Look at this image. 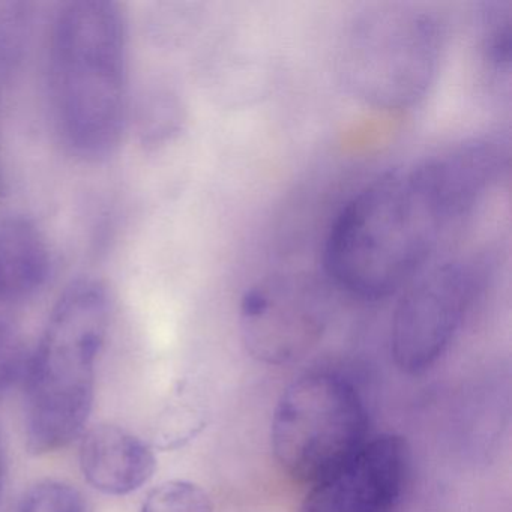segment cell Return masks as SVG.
Masks as SVG:
<instances>
[{"instance_id":"5bb4252c","label":"cell","mask_w":512,"mask_h":512,"mask_svg":"<svg viewBox=\"0 0 512 512\" xmlns=\"http://www.w3.org/2000/svg\"><path fill=\"white\" fill-rule=\"evenodd\" d=\"M31 353L22 335L0 320V392L11 388L19 380H25Z\"/></svg>"},{"instance_id":"30bf717a","label":"cell","mask_w":512,"mask_h":512,"mask_svg":"<svg viewBox=\"0 0 512 512\" xmlns=\"http://www.w3.org/2000/svg\"><path fill=\"white\" fill-rule=\"evenodd\" d=\"M52 266L49 241L35 221L22 215L0 221V302L34 298Z\"/></svg>"},{"instance_id":"5b68a950","label":"cell","mask_w":512,"mask_h":512,"mask_svg":"<svg viewBox=\"0 0 512 512\" xmlns=\"http://www.w3.org/2000/svg\"><path fill=\"white\" fill-rule=\"evenodd\" d=\"M368 415L352 383L334 374H308L278 400L271 443L281 469L316 484L367 442Z\"/></svg>"},{"instance_id":"52a82bcc","label":"cell","mask_w":512,"mask_h":512,"mask_svg":"<svg viewBox=\"0 0 512 512\" xmlns=\"http://www.w3.org/2000/svg\"><path fill=\"white\" fill-rule=\"evenodd\" d=\"M239 323L254 358L286 364L319 340L325 326V296L311 278H268L242 296Z\"/></svg>"},{"instance_id":"3957f363","label":"cell","mask_w":512,"mask_h":512,"mask_svg":"<svg viewBox=\"0 0 512 512\" xmlns=\"http://www.w3.org/2000/svg\"><path fill=\"white\" fill-rule=\"evenodd\" d=\"M112 314L109 287L92 277L73 281L53 305L25 376L26 445L32 454L65 448L85 430Z\"/></svg>"},{"instance_id":"8fae6325","label":"cell","mask_w":512,"mask_h":512,"mask_svg":"<svg viewBox=\"0 0 512 512\" xmlns=\"http://www.w3.org/2000/svg\"><path fill=\"white\" fill-rule=\"evenodd\" d=\"M512 59L511 4L494 2L482 14L481 61L487 85L509 92Z\"/></svg>"},{"instance_id":"9c48e42d","label":"cell","mask_w":512,"mask_h":512,"mask_svg":"<svg viewBox=\"0 0 512 512\" xmlns=\"http://www.w3.org/2000/svg\"><path fill=\"white\" fill-rule=\"evenodd\" d=\"M80 467L95 490L122 496L139 490L152 478L157 458L136 434L115 425H100L83 437Z\"/></svg>"},{"instance_id":"6da1fadb","label":"cell","mask_w":512,"mask_h":512,"mask_svg":"<svg viewBox=\"0 0 512 512\" xmlns=\"http://www.w3.org/2000/svg\"><path fill=\"white\" fill-rule=\"evenodd\" d=\"M509 160V140L496 134L380 176L332 224L325 247L329 277L359 298L397 292L502 181Z\"/></svg>"},{"instance_id":"9a60e30c","label":"cell","mask_w":512,"mask_h":512,"mask_svg":"<svg viewBox=\"0 0 512 512\" xmlns=\"http://www.w3.org/2000/svg\"><path fill=\"white\" fill-rule=\"evenodd\" d=\"M5 475H7V467H5L4 452L0 448V502H2V497H4Z\"/></svg>"},{"instance_id":"7c38bea8","label":"cell","mask_w":512,"mask_h":512,"mask_svg":"<svg viewBox=\"0 0 512 512\" xmlns=\"http://www.w3.org/2000/svg\"><path fill=\"white\" fill-rule=\"evenodd\" d=\"M142 512H212V503L200 485L173 479L148 494Z\"/></svg>"},{"instance_id":"4fadbf2b","label":"cell","mask_w":512,"mask_h":512,"mask_svg":"<svg viewBox=\"0 0 512 512\" xmlns=\"http://www.w3.org/2000/svg\"><path fill=\"white\" fill-rule=\"evenodd\" d=\"M19 512H86V503L73 485L49 479L28 491Z\"/></svg>"},{"instance_id":"8992f818","label":"cell","mask_w":512,"mask_h":512,"mask_svg":"<svg viewBox=\"0 0 512 512\" xmlns=\"http://www.w3.org/2000/svg\"><path fill=\"white\" fill-rule=\"evenodd\" d=\"M488 274V263L478 257L452 260L407 290L392 319L391 352L398 368L421 374L442 358L481 295Z\"/></svg>"},{"instance_id":"7a4b0ae2","label":"cell","mask_w":512,"mask_h":512,"mask_svg":"<svg viewBox=\"0 0 512 512\" xmlns=\"http://www.w3.org/2000/svg\"><path fill=\"white\" fill-rule=\"evenodd\" d=\"M53 118L65 149L97 163L118 151L130 113V34L121 5L71 0L53 22Z\"/></svg>"},{"instance_id":"277c9868","label":"cell","mask_w":512,"mask_h":512,"mask_svg":"<svg viewBox=\"0 0 512 512\" xmlns=\"http://www.w3.org/2000/svg\"><path fill=\"white\" fill-rule=\"evenodd\" d=\"M443 46L442 22L431 11L410 4L370 5L344 32L338 74L367 106L410 109L436 82Z\"/></svg>"},{"instance_id":"ba28073f","label":"cell","mask_w":512,"mask_h":512,"mask_svg":"<svg viewBox=\"0 0 512 512\" xmlns=\"http://www.w3.org/2000/svg\"><path fill=\"white\" fill-rule=\"evenodd\" d=\"M412 473V451L401 436L383 434L317 481L299 512H395Z\"/></svg>"}]
</instances>
